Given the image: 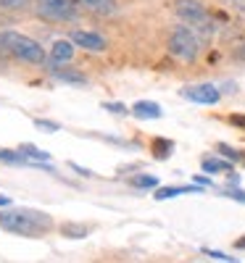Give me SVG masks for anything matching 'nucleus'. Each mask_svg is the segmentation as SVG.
Segmentation results:
<instances>
[{"mask_svg": "<svg viewBox=\"0 0 245 263\" xmlns=\"http://www.w3.org/2000/svg\"><path fill=\"white\" fill-rule=\"evenodd\" d=\"M0 229L21 237H42L53 229V216L34 208H8L0 213Z\"/></svg>", "mask_w": 245, "mask_h": 263, "instance_id": "obj_1", "label": "nucleus"}, {"mask_svg": "<svg viewBox=\"0 0 245 263\" xmlns=\"http://www.w3.org/2000/svg\"><path fill=\"white\" fill-rule=\"evenodd\" d=\"M0 48H3L8 55H13L16 61L24 63H48V53L42 50L40 42H34L32 37L13 32V29H3L0 32Z\"/></svg>", "mask_w": 245, "mask_h": 263, "instance_id": "obj_2", "label": "nucleus"}, {"mask_svg": "<svg viewBox=\"0 0 245 263\" xmlns=\"http://www.w3.org/2000/svg\"><path fill=\"white\" fill-rule=\"evenodd\" d=\"M200 48H203V37H200L190 24H177L169 34V53L174 58H180L185 63H192L200 55Z\"/></svg>", "mask_w": 245, "mask_h": 263, "instance_id": "obj_3", "label": "nucleus"}, {"mask_svg": "<svg viewBox=\"0 0 245 263\" xmlns=\"http://www.w3.org/2000/svg\"><path fill=\"white\" fill-rule=\"evenodd\" d=\"M174 13H177L180 21L190 24L200 37H203V42L214 34V18H211V13L206 11V6L200 3V0H177Z\"/></svg>", "mask_w": 245, "mask_h": 263, "instance_id": "obj_4", "label": "nucleus"}, {"mask_svg": "<svg viewBox=\"0 0 245 263\" xmlns=\"http://www.w3.org/2000/svg\"><path fill=\"white\" fill-rule=\"evenodd\" d=\"M34 13L45 21H53V24H69V21L77 18V0H32Z\"/></svg>", "mask_w": 245, "mask_h": 263, "instance_id": "obj_5", "label": "nucleus"}, {"mask_svg": "<svg viewBox=\"0 0 245 263\" xmlns=\"http://www.w3.org/2000/svg\"><path fill=\"white\" fill-rule=\"evenodd\" d=\"M182 98L200 103V105H216L221 100V92L216 84H192V87H185L182 90Z\"/></svg>", "mask_w": 245, "mask_h": 263, "instance_id": "obj_6", "label": "nucleus"}, {"mask_svg": "<svg viewBox=\"0 0 245 263\" xmlns=\"http://www.w3.org/2000/svg\"><path fill=\"white\" fill-rule=\"evenodd\" d=\"M72 42H74V45H79L82 50H90V53H103V50L108 48V42H106L103 34H98V32H84V29L72 32Z\"/></svg>", "mask_w": 245, "mask_h": 263, "instance_id": "obj_7", "label": "nucleus"}, {"mask_svg": "<svg viewBox=\"0 0 245 263\" xmlns=\"http://www.w3.org/2000/svg\"><path fill=\"white\" fill-rule=\"evenodd\" d=\"M72 58H74V42L72 40H56L50 45V53H48V63L50 66H63V63H69Z\"/></svg>", "mask_w": 245, "mask_h": 263, "instance_id": "obj_8", "label": "nucleus"}, {"mask_svg": "<svg viewBox=\"0 0 245 263\" xmlns=\"http://www.w3.org/2000/svg\"><path fill=\"white\" fill-rule=\"evenodd\" d=\"M77 6H79L82 11H87V13H93V16H100V18L114 16V13L119 11L116 0H77Z\"/></svg>", "mask_w": 245, "mask_h": 263, "instance_id": "obj_9", "label": "nucleus"}, {"mask_svg": "<svg viewBox=\"0 0 245 263\" xmlns=\"http://www.w3.org/2000/svg\"><path fill=\"white\" fill-rule=\"evenodd\" d=\"M132 114H135L137 119H161V105L153 103V100H137L135 105H132Z\"/></svg>", "mask_w": 245, "mask_h": 263, "instance_id": "obj_10", "label": "nucleus"}, {"mask_svg": "<svg viewBox=\"0 0 245 263\" xmlns=\"http://www.w3.org/2000/svg\"><path fill=\"white\" fill-rule=\"evenodd\" d=\"M50 74H53V79L66 82V84H87V77L82 71H74V69H58V66H50Z\"/></svg>", "mask_w": 245, "mask_h": 263, "instance_id": "obj_11", "label": "nucleus"}, {"mask_svg": "<svg viewBox=\"0 0 245 263\" xmlns=\"http://www.w3.org/2000/svg\"><path fill=\"white\" fill-rule=\"evenodd\" d=\"M187 192H200V184H187V187H161L155 192V200H169V197H180Z\"/></svg>", "mask_w": 245, "mask_h": 263, "instance_id": "obj_12", "label": "nucleus"}, {"mask_svg": "<svg viewBox=\"0 0 245 263\" xmlns=\"http://www.w3.org/2000/svg\"><path fill=\"white\" fill-rule=\"evenodd\" d=\"M200 166H203V171L206 174H227V171H232V163L230 161H221V158H203V163H200Z\"/></svg>", "mask_w": 245, "mask_h": 263, "instance_id": "obj_13", "label": "nucleus"}, {"mask_svg": "<svg viewBox=\"0 0 245 263\" xmlns=\"http://www.w3.org/2000/svg\"><path fill=\"white\" fill-rule=\"evenodd\" d=\"M129 184L137 190H153V187H159V179L150 177V174H137V177H129Z\"/></svg>", "mask_w": 245, "mask_h": 263, "instance_id": "obj_14", "label": "nucleus"}, {"mask_svg": "<svg viewBox=\"0 0 245 263\" xmlns=\"http://www.w3.org/2000/svg\"><path fill=\"white\" fill-rule=\"evenodd\" d=\"M32 6V0H0V11L16 13V11H27Z\"/></svg>", "mask_w": 245, "mask_h": 263, "instance_id": "obj_15", "label": "nucleus"}, {"mask_svg": "<svg viewBox=\"0 0 245 263\" xmlns=\"http://www.w3.org/2000/svg\"><path fill=\"white\" fill-rule=\"evenodd\" d=\"M0 161H6V163H19V166H29V161L21 156L19 150H0Z\"/></svg>", "mask_w": 245, "mask_h": 263, "instance_id": "obj_16", "label": "nucleus"}, {"mask_svg": "<svg viewBox=\"0 0 245 263\" xmlns=\"http://www.w3.org/2000/svg\"><path fill=\"white\" fill-rule=\"evenodd\" d=\"M61 232L66 237H87V232H90V227H84V224H63Z\"/></svg>", "mask_w": 245, "mask_h": 263, "instance_id": "obj_17", "label": "nucleus"}, {"mask_svg": "<svg viewBox=\"0 0 245 263\" xmlns=\"http://www.w3.org/2000/svg\"><path fill=\"white\" fill-rule=\"evenodd\" d=\"M171 147H174V145H171L169 140H153V150H155L153 156H155V158H166L169 153H171Z\"/></svg>", "mask_w": 245, "mask_h": 263, "instance_id": "obj_18", "label": "nucleus"}, {"mask_svg": "<svg viewBox=\"0 0 245 263\" xmlns=\"http://www.w3.org/2000/svg\"><path fill=\"white\" fill-rule=\"evenodd\" d=\"M216 150H219L224 158H232V161H240V158H242V153H240V150H235V147H230V145H224V142H219Z\"/></svg>", "mask_w": 245, "mask_h": 263, "instance_id": "obj_19", "label": "nucleus"}, {"mask_svg": "<svg viewBox=\"0 0 245 263\" xmlns=\"http://www.w3.org/2000/svg\"><path fill=\"white\" fill-rule=\"evenodd\" d=\"M34 126L42 129V132H58V129H61L56 121H45V119H34Z\"/></svg>", "mask_w": 245, "mask_h": 263, "instance_id": "obj_20", "label": "nucleus"}, {"mask_svg": "<svg viewBox=\"0 0 245 263\" xmlns=\"http://www.w3.org/2000/svg\"><path fill=\"white\" fill-rule=\"evenodd\" d=\"M203 253H206L208 258H214V260H232V263L237 260L235 255H227V253H221V250H203Z\"/></svg>", "mask_w": 245, "mask_h": 263, "instance_id": "obj_21", "label": "nucleus"}, {"mask_svg": "<svg viewBox=\"0 0 245 263\" xmlns=\"http://www.w3.org/2000/svg\"><path fill=\"white\" fill-rule=\"evenodd\" d=\"M230 6H232V11L245 21V0H230Z\"/></svg>", "mask_w": 245, "mask_h": 263, "instance_id": "obj_22", "label": "nucleus"}, {"mask_svg": "<svg viewBox=\"0 0 245 263\" xmlns=\"http://www.w3.org/2000/svg\"><path fill=\"white\" fill-rule=\"evenodd\" d=\"M103 108L111 114H127V105H121V103H103Z\"/></svg>", "mask_w": 245, "mask_h": 263, "instance_id": "obj_23", "label": "nucleus"}, {"mask_svg": "<svg viewBox=\"0 0 245 263\" xmlns=\"http://www.w3.org/2000/svg\"><path fill=\"white\" fill-rule=\"evenodd\" d=\"M224 195H227V197H235V200H240V203H245V192H242V190H232V187H230V190H224Z\"/></svg>", "mask_w": 245, "mask_h": 263, "instance_id": "obj_24", "label": "nucleus"}, {"mask_svg": "<svg viewBox=\"0 0 245 263\" xmlns=\"http://www.w3.org/2000/svg\"><path fill=\"white\" fill-rule=\"evenodd\" d=\"M230 121H232L235 126H240V129H245V114H232V116H230Z\"/></svg>", "mask_w": 245, "mask_h": 263, "instance_id": "obj_25", "label": "nucleus"}, {"mask_svg": "<svg viewBox=\"0 0 245 263\" xmlns=\"http://www.w3.org/2000/svg\"><path fill=\"white\" fill-rule=\"evenodd\" d=\"M72 168H74L77 174H82V177H93V171H90V168H82V166H77V163H72Z\"/></svg>", "mask_w": 245, "mask_h": 263, "instance_id": "obj_26", "label": "nucleus"}, {"mask_svg": "<svg viewBox=\"0 0 245 263\" xmlns=\"http://www.w3.org/2000/svg\"><path fill=\"white\" fill-rule=\"evenodd\" d=\"M235 58H240V61H245V42H242V45L235 50Z\"/></svg>", "mask_w": 245, "mask_h": 263, "instance_id": "obj_27", "label": "nucleus"}, {"mask_svg": "<svg viewBox=\"0 0 245 263\" xmlns=\"http://www.w3.org/2000/svg\"><path fill=\"white\" fill-rule=\"evenodd\" d=\"M11 205V200H8V197H0V208H8Z\"/></svg>", "mask_w": 245, "mask_h": 263, "instance_id": "obj_28", "label": "nucleus"}]
</instances>
